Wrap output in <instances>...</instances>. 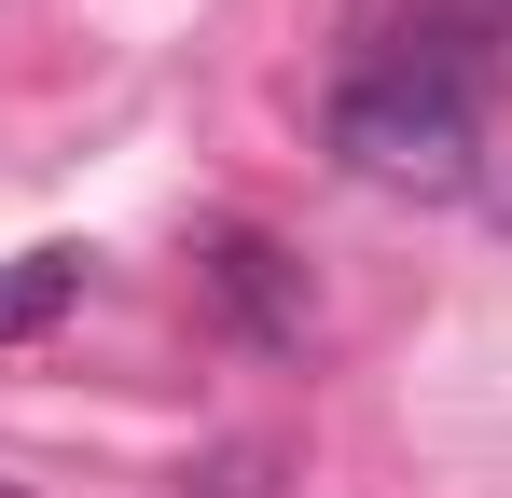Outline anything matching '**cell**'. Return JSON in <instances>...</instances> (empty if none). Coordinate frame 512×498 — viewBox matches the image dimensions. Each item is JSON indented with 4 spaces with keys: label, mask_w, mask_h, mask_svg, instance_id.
I'll return each mask as SVG.
<instances>
[{
    "label": "cell",
    "mask_w": 512,
    "mask_h": 498,
    "mask_svg": "<svg viewBox=\"0 0 512 498\" xmlns=\"http://www.w3.org/2000/svg\"><path fill=\"white\" fill-rule=\"evenodd\" d=\"M319 139H333L346 180H388V194H471V166H485V70L416 56V42H374V56L333 83Z\"/></svg>",
    "instance_id": "1"
},
{
    "label": "cell",
    "mask_w": 512,
    "mask_h": 498,
    "mask_svg": "<svg viewBox=\"0 0 512 498\" xmlns=\"http://www.w3.org/2000/svg\"><path fill=\"white\" fill-rule=\"evenodd\" d=\"M194 291H208V319L263 346V360H291L305 332H319V277L291 263V236H263V222H222V236L194 249Z\"/></svg>",
    "instance_id": "2"
},
{
    "label": "cell",
    "mask_w": 512,
    "mask_h": 498,
    "mask_svg": "<svg viewBox=\"0 0 512 498\" xmlns=\"http://www.w3.org/2000/svg\"><path fill=\"white\" fill-rule=\"evenodd\" d=\"M70 305H84V249H14V263H0V346L56 332Z\"/></svg>",
    "instance_id": "3"
},
{
    "label": "cell",
    "mask_w": 512,
    "mask_h": 498,
    "mask_svg": "<svg viewBox=\"0 0 512 498\" xmlns=\"http://www.w3.org/2000/svg\"><path fill=\"white\" fill-rule=\"evenodd\" d=\"M512 28V0H416L402 28H374V42H416V56H457V70H485Z\"/></svg>",
    "instance_id": "4"
},
{
    "label": "cell",
    "mask_w": 512,
    "mask_h": 498,
    "mask_svg": "<svg viewBox=\"0 0 512 498\" xmlns=\"http://www.w3.org/2000/svg\"><path fill=\"white\" fill-rule=\"evenodd\" d=\"M277 471H291L277 443H222V457L194 471V498H277Z\"/></svg>",
    "instance_id": "5"
},
{
    "label": "cell",
    "mask_w": 512,
    "mask_h": 498,
    "mask_svg": "<svg viewBox=\"0 0 512 498\" xmlns=\"http://www.w3.org/2000/svg\"><path fill=\"white\" fill-rule=\"evenodd\" d=\"M499 222H512V180H499Z\"/></svg>",
    "instance_id": "6"
},
{
    "label": "cell",
    "mask_w": 512,
    "mask_h": 498,
    "mask_svg": "<svg viewBox=\"0 0 512 498\" xmlns=\"http://www.w3.org/2000/svg\"><path fill=\"white\" fill-rule=\"evenodd\" d=\"M0 498H14V485H0Z\"/></svg>",
    "instance_id": "7"
}]
</instances>
